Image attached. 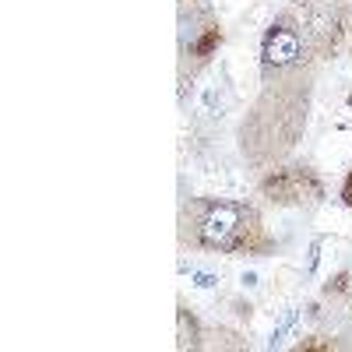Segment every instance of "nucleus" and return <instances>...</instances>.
<instances>
[{
  "instance_id": "1a4fd4ad",
  "label": "nucleus",
  "mask_w": 352,
  "mask_h": 352,
  "mask_svg": "<svg viewBox=\"0 0 352 352\" xmlns=\"http://www.w3.org/2000/svg\"><path fill=\"white\" fill-rule=\"evenodd\" d=\"M320 4H335V0H289V8L307 11V8H320Z\"/></svg>"
},
{
  "instance_id": "39448f33",
  "label": "nucleus",
  "mask_w": 352,
  "mask_h": 352,
  "mask_svg": "<svg viewBox=\"0 0 352 352\" xmlns=\"http://www.w3.org/2000/svg\"><path fill=\"white\" fill-rule=\"evenodd\" d=\"M320 303H324V314L338 328L352 331V268L335 272L324 285H320Z\"/></svg>"
},
{
  "instance_id": "f257e3e1",
  "label": "nucleus",
  "mask_w": 352,
  "mask_h": 352,
  "mask_svg": "<svg viewBox=\"0 0 352 352\" xmlns=\"http://www.w3.org/2000/svg\"><path fill=\"white\" fill-rule=\"evenodd\" d=\"M320 67L300 11L282 8L261 36L257 88L236 124V152L247 173L264 176L296 155L310 127Z\"/></svg>"
},
{
  "instance_id": "0eeeda50",
  "label": "nucleus",
  "mask_w": 352,
  "mask_h": 352,
  "mask_svg": "<svg viewBox=\"0 0 352 352\" xmlns=\"http://www.w3.org/2000/svg\"><path fill=\"white\" fill-rule=\"evenodd\" d=\"M296 349H345V342H338L331 335H303L296 342Z\"/></svg>"
},
{
  "instance_id": "6e6552de",
  "label": "nucleus",
  "mask_w": 352,
  "mask_h": 352,
  "mask_svg": "<svg viewBox=\"0 0 352 352\" xmlns=\"http://www.w3.org/2000/svg\"><path fill=\"white\" fill-rule=\"evenodd\" d=\"M338 201H342V208H345V212H352V159H349V166H345V176H342Z\"/></svg>"
},
{
  "instance_id": "7ed1b4c3",
  "label": "nucleus",
  "mask_w": 352,
  "mask_h": 352,
  "mask_svg": "<svg viewBox=\"0 0 352 352\" xmlns=\"http://www.w3.org/2000/svg\"><path fill=\"white\" fill-rule=\"evenodd\" d=\"M257 197L282 212H314L324 204L328 184L314 162L289 159V162L268 169L264 176H257Z\"/></svg>"
},
{
  "instance_id": "423d86ee",
  "label": "nucleus",
  "mask_w": 352,
  "mask_h": 352,
  "mask_svg": "<svg viewBox=\"0 0 352 352\" xmlns=\"http://www.w3.org/2000/svg\"><path fill=\"white\" fill-rule=\"evenodd\" d=\"M204 335L208 328L201 324V317L194 314V307H187V300H176V349L190 352V349H204Z\"/></svg>"
},
{
  "instance_id": "9d476101",
  "label": "nucleus",
  "mask_w": 352,
  "mask_h": 352,
  "mask_svg": "<svg viewBox=\"0 0 352 352\" xmlns=\"http://www.w3.org/2000/svg\"><path fill=\"white\" fill-rule=\"evenodd\" d=\"M180 4H187V0H180Z\"/></svg>"
},
{
  "instance_id": "20e7f679",
  "label": "nucleus",
  "mask_w": 352,
  "mask_h": 352,
  "mask_svg": "<svg viewBox=\"0 0 352 352\" xmlns=\"http://www.w3.org/2000/svg\"><path fill=\"white\" fill-rule=\"evenodd\" d=\"M222 46V21L204 0L180 4V96H187L190 81L212 64V56Z\"/></svg>"
},
{
  "instance_id": "f03ea898",
  "label": "nucleus",
  "mask_w": 352,
  "mask_h": 352,
  "mask_svg": "<svg viewBox=\"0 0 352 352\" xmlns=\"http://www.w3.org/2000/svg\"><path fill=\"white\" fill-rule=\"evenodd\" d=\"M176 243L180 250L204 257H272L278 250L275 232L264 222L261 204L250 197L194 194L176 212Z\"/></svg>"
}]
</instances>
